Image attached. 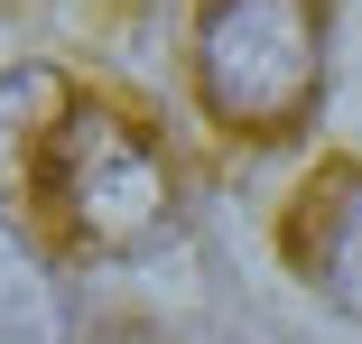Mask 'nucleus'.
<instances>
[{"mask_svg":"<svg viewBox=\"0 0 362 344\" xmlns=\"http://www.w3.org/2000/svg\"><path fill=\"white\" fill-rule=\"evenodd\" d=\"M28 224H47L65 251H139L168 224V159L158 140L112 103H65L47 149H37V186H28Z\"/></svg>","mask_w":362,"mask_h":344,"instance_id":"f257e3e1","label":"nucleus"},{"mask_svg":"<svg viewBox=\"0 0 362 344\" xmlns=\"http://www.w3.org/2000/svg\"><path fill=\"white\" fill-rule=\"evenodd\" d=\"M325 84V0H204L195 93L242 140H288Z\"/></svg>","mask_w":362,"mask_h":344,"instance_id":"f03ea898","label":"nucleus"},{"mask_svg":"<svg viewBox=\"0 0 362 344\" xmlns=\"http://www.w3.org/2000/svg\"><path fill=\"white\" fill-rule=\"evenodd\" d=\"M279 242H288V260H298L325 298L362 307V159H325V168L298 186Z\"/></svg>","mask_w":362,"mask_h":344,"instance_id":"7ed1b4c3","label":"nucleus"},{"mask_svg":"<svg viewBox=\"0 0 362 344\" xmlns=\"http://www.w3.org/2000/svg\"><path fill=\"white\" fill-rule=\"evenodd\" d=\"M75 103V84L56 75V65H19V75H0V224H28V186H37V149L56 112Z\"/></svg>","mask_w":362,"mask_h":344,"instance_id":"20e7f679","label":"nucleus"}]
</instances>
